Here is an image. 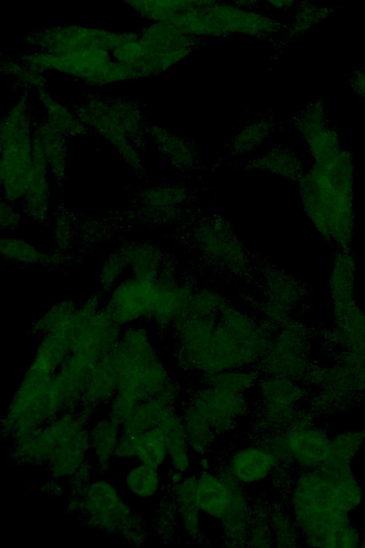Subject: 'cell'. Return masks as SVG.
Segmentation results:
<instances>
[{"mask_svg": "<svg viewBox=\"0 0 365 548\" xmlns=\"http://www.w3.org/2000/svg\"><path fill=\"white\" fill-rule=\"evenodd\" d=\"M294 522L312 547H356L361 539L348 514L354 507L321 471L311 470L296 480L291 494Z\"/></svg>", "mask_w": 365, "mask_h": 548, "instance_id": "1", "label": "cell"}, {"mask_svg": "<svg viewBox=\"0 0 365 548\" xmlns=\"http://www.w3.org/2000/svg\"><path fill=\"white\" fill-rule=\"evenodd\" d=\"M78 513L90 527L120 535L130 543L138 544L145 540L147 529L143 519L133 512L108 480L93 478L91 481L83 495Z\"/></svg>", "mask_w": 365, "mask_h": 548, "instance_id": "2", "label": "cell"}, {"mask_svg": "<svg viewBox=\"0 0 365 548\" xmlns=\"http://www.w3.org/2000/svg\"><path fill=\"white\" fill-rule=\"evenodd\" d=\"M171 20L179 31L193 37L232 33L264 35L274 31V22L264 16L214 1H192Z\"/></svg>", "mask_w": 365, "mask_h": 548, "instance_id": "3", "label": "cell"}, {"mask_svg": "<svg viewBox=\"0 0 365 548\" xmlns=\"http://www.w3.org/2000/svg\"><path fill=\"white\" fill-rule=\"evenodd\" d=\"M237 491L226 479L209 470L196 477L194 497L201 514L221 521L232 534L244 531L247 520V504Z\"/></svg>", "mask_w": 365, "mask_h": 548, "instance_id": "4", "label": "cell"}, {"mask_svg": "<svg viewBox=\"0 0 365 548\" xmlns=\"http://www.w3.org/2000/svg\"><path fill=\"white\" fill-rule=\"evenodd\" d=\"M88 425L61 440L52 450L46 466L53 479H69L83 464L90 461Z\"/></svg>", "mask_w": 365, "mask_h": 548, "instance_id": "5", "label": "cell"}, {"mask_svg": "<svg viewBox=\"0 0 365 548\" xmlns=\"http://www.w3.org/2000/svg\"><path fill=\"white\" fill-rule=\"evenodd\" d=\"M277 458L269 448L250 445L240 447L230 457V476L240 484L251 485L267 480L277 467Z\"/></svg>", "mask_w": 365, "mask_h": 548, "instance_id": "6", "label": "cell"}, {"mask_svg": "<svg viewBox=\"0 0 365 548\" xmlns=\"http://www.w3.org/2000/svg\"><path fill=\"white\" fill-rule=\"evenodd\" d=\"M284 440L293 460L307 469L319 468L329 456L331 440L317 429L296 428Z\"/></svg>", "mask_w": 365, "mask_h": 548, "instance_id": "7", "label": "cell"}, {"mask_svg": "<svg viewBox=\"0 0 365 548\" xmlns=\"http://www.w3.org/2000/svg\"><path fill=\"white\" fill-rule=\"evenodd\" d=\"M90 460L96 471L105 472L115 459L121 426L108 417L88 425Z\"/></svg>", "mask_w": 365, "mask_h": 548, "instance_id": "8", "label": "cell"}, {"mask_svg": "<svg viewBox=\"0 0 365 548\" xmlns=\"http://www.w3.org/2000/svg\"><path fill=\"white\" fill-rule=\"evenodd\" d=\"M132 462L123 476L126 492L140 499L156 497L163 485L161 470L135 461Z\"/></svg>", "mask_w": 365, "mask_h": 548, "instance_id": "9", "label": "cell"}, {"mask_svg": "<svg viewBox=\"0 0 365 548\" xmlns=\"http://www.w3.org/2000/svg\"><path fill=\"white\" fill-rule=\"evenodd\" d=\"M196 477L186 475L182 482L173 486L172 499L185 532L192 538H197L200 532L201 512L194 497Z\"/></svg>", "mask_w": 365, "mask_h": 548, "instance_id": "10", "label": "cell"}, {"mask_svg": "<svg viewBox=\"0 0 365 548\" xmlns=\"http://www.w3.org/2000/svg\"><path fill=\"white\" fill-rule=\"evenodd\" d=\"M131 436L134 438L135 462L160 470L168 463L167 439L159 427L148 430L136 436Z\"/></svg>", "mask_w": 365, "mask_h": 548, "instance_id": "11", "label": "cell"}, {"mask_svg": "<svg viewBox=\"0 0 365 548\" xmlns=\"http://www.w3.org/2000/svg\"><path fill=\"white\" fill-rule=\"evenodd\" d=\"M183 420L187 442L192 452L203 453L212 442L214 430L196 410Z\"/></svg>", "mask_w": 365, "mask_h": 548, "instance_id": "12", "label": "cell"}, {"mask_svg": "<svg viewBox=\"0 0 365 548\" xmlns=\"http://www.w3.org/2000/svg\"><path fill=\"white\" fill-rule=\"evenodd\" d=\"M269 125L267 123H258L249 125L247 128L240 131L232 141V149L236 152H244L253 149L258 146L266 136Z\"/></svg>", "mask_w": 365, "mask_h": 548, "instance_id": "13", "label": "cell"}, {"mask_svg": "<svg viewBox=\"0 0 365 548\" xmlns=\"http://www.w3.org/2000/svg\"><path fill=\"white\" fill-rule=\"evenodd\" d=\"M287 165L282 154L279 153L277 150L272 149L260 159L259 158L255 166L285 178H293V175L291 173L292 171Z\"/></svg>", "mask_w": 365, "mask_h": 548, "instance_id": "14", "label": "cell"}, {"mask_svg": "<svg viewBox=\"0 0 365 548\" xmlns=\"http://www.w3.org/2000/svg\"><path fill=\"white\" fill-rule=\"evenodd\" d=\"M361 543L363 547H365V527H364V534L361 538Z\"/></svg>", "mask_w": 365, "mask_h": 548, "instance_id": "15", "label": "cell"}]
</instances>
